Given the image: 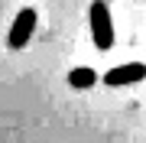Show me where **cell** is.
I'll return each mask as SVG.
<instances>
[{
  "label": "cell",
  "instance_id": "cell-3",
  "mask_svg": "<svg viewBox=\"0 0 146 143\" xmlns=\"http://www.w3.org/2000/svg\"><path fill=\"white\" fill-rule=\"evenodd\" d=\"M146 75L143 62H130V65H117V69H110L104 75V85L107 88H123V85H133V81H140Z\"/></svg>",
  "mask_w": 146,
  "mask_h": 143
},
{
  "label": "cell",
  "instance_id": "cell-1",
  "mask_svg": "<svg viewBox=\"0 0 146 143\" xmlns=\"http://www.w3.org/2000/svg\"><path fill=\"white\" fill-rule=\"evenodd\" d=\"M88 20H91V36H94V46L101 52H107L114 46V23H110V10L104 0H94L91 10H88Z\"/></svg>",
  "mask_w": 146,
  "mask_h": 143
},
{
  "label": "cell",
  "instance_id": "cell-2",
  "mask_svg": "<svg viewBox=\"0 0 146 143\" xmlns=\"http://www.w3.org/2000/svg\"><path fill=\"white\" fill-rule=\"evenodd\" d=\"M33 29H36V10H33V7H23V10L16 13L13 26H10V36H7L10 49H23V46L29 43Z\"/></svg>",
  "mask_w": 146,
  "mask_h": 143
},
{
  "label": "cell",
  "instance_id": "cell-4",
  "mask_svg": "<svg viewBox=\"0 0 146 143\" xmlns=\"http://www.w3.org/2000/svg\"><path fill=\"white\" fill-rule=\"evenodd\" d=\"M94 81H98V75H94L91 69H75V72H68V85H72L75 91H88V88H94Z\"/></svg>",
  "mask_w": 146,
  "mask_h": 143
}]
</instances>
